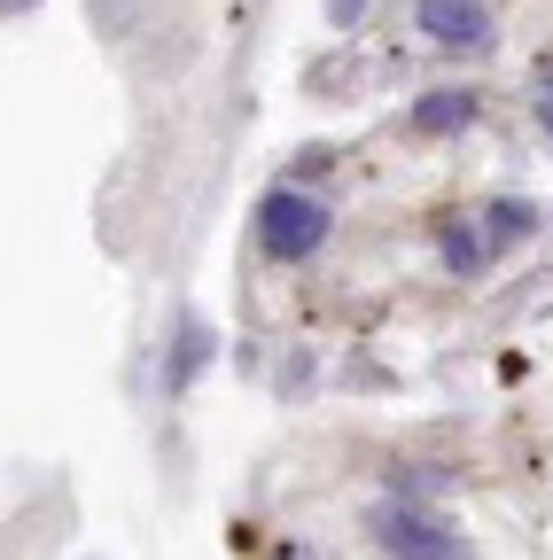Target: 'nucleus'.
<instances>
[{
	"instance_id": "f257e3e1",
	"label": "nucleus",
	"mask_w": 553,
	"mask_h": 560,
	"mask_svg": "<svg viewBox=\"0 0 553 560\" xmlns=\"http://www.w3.org/2000/svg\"><path fill=\"white\" fill-rule=\"evenodd\" d=\"M257 242H265V257L304 265V257L327 242V202L304 195V187H273V195L257 202Z\"/></svg>"
},
{
	"instance_id": "f03ea898",
	"label": "nucleus",
	"mask_w": 553,
	"mask_h": 560,
	"mask_svg": "<svg viewBox=\"0 0 553 560\" xmlns=\"http://www.w3.org/2000/svg\"><path fill=\"white\" fill-rule=\"evenodd\" d=\"M422 32L437 39V47H492V9H483V0H422Z\"/></svg>"
},
{
	"instance_id": "7ed1b4c3",
	"label": "nucleus",
	"mask_w": 553,
	"mask_h": 560,
	"mask_svg": "<svg viewBox=\"0 0 553 560\" xmlns=\"http://www.w3.org/2000/svg\"><path fill=\"white\" fill-rule=\"evenodd\" d=\"M382 552H398V560H460V545L445 537V522H429V514H382Z\"/></svg>"
},
{
	"instance_id": "20e7f679",
	"label": "nucleus",
	"mask_w": 553,
	"mask_h": 560,
	"mask_svg": "<svg viewBox=\"0 0 553 560\" xmlns=\"http://www.w3.org/2000/svg\"><path fill=\"white\" fill-rule=\"evenodd\" d=\"M468 117H475V94H460V86H437L413 102V132H460Z\"/></svg>"
},
{
	"instance_id": "39448f33",
	"label": "nucleus",
	"mask_w": 553,
	"mask_h": 560,
	"mask_svg": "<svg viewBox=\"0 0 553 560\" xmlns=\"http://www.w3.org/2000/svg\"><path fill=\"white\" fill-rule=\"evenodd\" d=\"M437 249H445V265H452V272H475L483 257H492V242H483L475 226H445V242H437Z\"/></svg>"
},
{
	"instance_id": "423d86ee",
	"label": "nucleus",
	"mask_w": 553,
	"mask_h": 560,
	"mask_svg": "<svg viewBox=\"0 0 553 560\" xmlns=\"http://www.w3.org/2000/svg\"><path fill=\"white\" fill-rule=\"evenodd\" d=\"M203 359H211V335H203V327H180V350H172V389H187Z\"/></svg>"
},
{
	"instance_id": "0eeeda50",
	"label": "nucleus",
	"mask_w": 553,
	"mask_h": 560,
	"mask_svg": "<svg viewBox=\"0 0 553 560\" xmlns=\"http://www.w3.org/2000/svg\"><path fill=\"white\" fill-rule=\"evenodd\" d=\"M530 226H538V210H530V202H492V242H499V249L522 242Z\"/></svg>"
},
{
	"instance_id": "6e6552de",
	"label": "nucleus",
	"mask_w": 553,
	"mask_h": 560,
	"mask_svg": "<svg viewBox=\"0 0 553 560\" xmlns=\"http://www.w3.org/2000/svg\"><path fill=\"white\" fill-rule=\"evenodd\" d=\"M327 16H335V24H359V16H367V0H327Z\"/></svg>"
},
{
	"instance_id": "1a4fd4ad",
	"label": "nucleus",
	"mask_w": 553,
	"mask_h": 560,
	"mask_svg": "<svg viewBox=\"0 0 553 560\" xmlns=\"http://www.w3.org/2000/svg\"><path fill=\"white\" fill-rule=\"evenodd\" d=\"M538 117H545V132H553V86H545V94H538Z\"/></svg>"
},
{
	"instance_id": "9d476101",
	"label": "nucleus",
	"mask_w": 553,
	"mask_h": 560,
	"mask_svg": "<svg viewBox=\"0 0 553 560\" xmlns=\"http://www.w3.org/2000/svg\"><path fill=\"white\" fill-rule=\"evenodd\" d=\"M16 9H32V0H0V16H16Z\"/></svg>"
}]
</instances>
